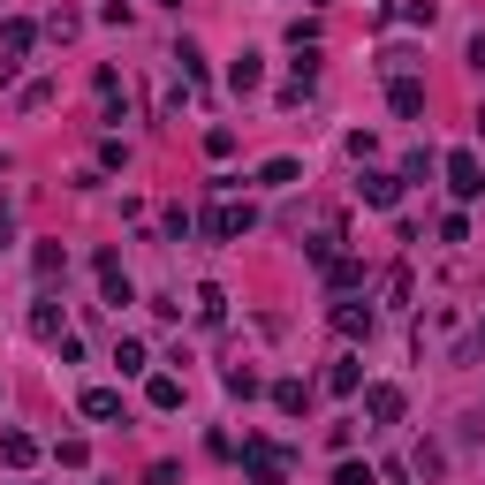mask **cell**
<instances>
[{"label": "cell", "mask_w": 485, "mask_h": 485, "mask_svg": "<svg viewBox=\"0 0 485 485\" xmlns=\"http://www.w3.org/2000/svg\"><path fill=\"white\" fill-rule=\"evenodd\" d=\"M243 470H250V485H281V470H288V455L273 448V440H243Z\"/></svg>", "instance_id": "6da1fadb"}, {"label": "cell", "mask_w": 485, "mask_h": 485, "mask_svg": "<svg viewBox=\"0 0 485 485\" xmlns=\"http://www.w3.org/2000/svg\"><path fill=\"white\" fill-rule=\"evenodd\" d=\"M448 189H455V198H478V189H485L478 152H448Z\"/></svg>", "instance_id": "7a4b0ae2"}, {"label": "cell", "mask_w": 485, "mask_h": 485, "mask_svg": "<svg viewBox=\"0 0 485 485\" xmlns=\"http://www.w3.org/2000/svg\"><path fill=\"white\" fill-rule=\"evenodd\" d=\"M99 288H107V304H114V311H121V304H137V288H130V273H121L114 250H99Z\"/></svg>", "instance_id": "3957f363"}, {"label": "cell", "mask_w": 485, "mask_h": 485, "mask_svg": "<svg viewBox=\"0 0 485 485\" xmlns=\"http://www.w3.org/2000/svg\"><path fill=\"white\" fill-rule=\"evenodd\" d=\"M364 417H372V425H394V417H403V387H387V379L364 387Z\"/></svg>", "instance_id": "277c9868"}, {"label": "cell", "mask_w": 485, "mask_h": 485, "mask_svg": "<svg viewBox=\"0 0 485 485\" xmlns=\"http://www.w3.org/2000/svg\"><path fill=\"white\" fill-rule=\"evenodd\" d=\"M205 228H213L220 243H236V236H250V205H213V213H205Z\"/></svg>", "instance_id": "5b68a950"}, {"label": "cell", "mask_w": 485, "mask_h": 485, "mask_svg": "<svg viewBox=\"0 0 485 485\" xmlns=\"http://www.w3.org/2000/svg\"><path fill=\"white\" fill-rule=\"evenodd\" d=\"M387 99H394V114H425V83H417V76H394Z\"/></svg>", "instance_id": "8992f818"}, {"label": "cell", "mask_w": 485, "mask_h": 485, "mask_svg": "<svg viewBox=\"0 0 485 485\" xmlns=\"http://www.w3.org/2000/svg\"><path fill=\"white\" fill-rule=\"evenodd\" d=\"M31 334H38V342H61V296H38V311H31Z\"/></svg>", "instance_id": "52a82bcc"}, {"label": "cell", "mask_w": 485, "mask_h": 485, "mask_svg": "<svg viewBox=\"0 0 485 485\" xmlns=\"http://www.w3.org/2000/svg\"><path fill=\"white\" fill-rule=\"evenodd\" d=\"M304 403H311L304 379H281V387H273V410H281V417H304Z\"/></svg>", "instance_id": "ba28073f"}, {"label": "cell", "mask_w": 485, "mask_h": 485, "mask_svg": "<svg viewBox=\"0 0 485 485\" xmlns=\"http://www.w3.org/2000/svg\"><path fill=\"white\" fill-rule=\"evenodd\" d=\"M31 38H38V24H31V15H8V24H0V46H8V53H24Z\"/></svg>", "instance_id": "9c48e42d"}, {"label": "cell", "mask_w": 485, "mask_h": 485, "mask_svg": "<svg viewBox=\"0 0 485 485\" xmlns=\"http://www.w3.org/2000/svg\"><path fill=\"white\" fill-rule=\"evenodd\" d=\"M356 189H364V205H394V198H403V182H394V175H364Z\"/></svg>", "instance_id": "30bf717a"}, {"label": "cell", "mask_w": 485, "mask_h": 485, "mask_svg": "<svg viewBox=\"0 0 485 485\" xmlns=\"http://www.w3.org/2000/svg\"><path fill=\"white\" fill-rule=\"evenodd\" d=\"M0 455H8V462H15V470H24V462L38 455V440H31V432H0Z\"/></svg>", "instance_id": "8fae6325"}, {"label": "cell", "mask_w": 485, "mask_h": 485, "mask_svg": "<svg viewBox=\"0 0 485 485\" xmlns=\"http://www.w3.org/2000/svg\"><path fill=\"white\" fill-rule=\"evenodd\" d=\"M258 76H266V69H258V53H236V69H228V83H236V92H258Z\"/></svg>", "instance_id": "7c38bea8"}, {"label": "cell", "mask_w": 485, "mask_h": 485, "mask_svg": "<svg viewBox=\"0 0 485 485\" xmlns=\"http://www.w3.org/2000/svg\"><path fill=\"white\" fill-rule=\"evenodd\" d=\"M326 387H334V394H356V387H364V372H356V356H342V364L326 372Z\"/></svg>", "instance_id": "4fadbf2b"}, {"label": "cell", "mask_w": 485, "mask_h": 485, "mask_svg": "<svg viewBox=\"0 0 485 485\" xmlns=\"http://www.w3.org/2000/svg\"><path fill=\"white\" fill-rule=\"evenodd\" d=\"M144 394H152V410H182V379H167V372H160Z\"/></svg>", "instance_id": "5bb4252c"}, {"label": "cell", "mask_w": 485, "mask_h": 485, "mask_svg": "<svg viewBox=\"0 0 485 485\" xmlns=\"http://www.w3.org/2000/svg\"><path fill=\"white\" fill-rule=\"evenodd\" d=\"M83 417H121V394L114 387H92V394H83Z\"/></svg>", "instance_id": "9a60e30c"}, {"label": "cell", "mask_w": 485, "mask_h": 485, "mask_svg": "<svg viewBox=\"0 0 485 485\" xmlns=\"http://www.w3.org/2000/svg\"><path fill=\"white\" fill-rule=\"evenodd\" d=\"M198 319H205V326L228 319V296H220V288H198Z\"/></svg>", "instance_id": "2e32d148"}, {"label": "cell", "mask_w": 485, "mask_h": 485, "mask_svg": "<svg viewBox=\"0 0 485 485\" xmlns=\"http://www.w3.org/2000/svg\"><path fill=\"white\" fill-rule=\"evenodd\" d=\"M326 281H334V288H356V281H364V266H356V258H334Z\"/></svg>", "instance_id": "e0dca14e"}, {"label": "cell", "mask_w": 485, "mask_h": 485, "mask_svg": "<svg viewBox=\"0 0 485 485\" xmlns=\"http://www.w3.org/2000/svg\"><path fill=\"white\" fill-rule=\"evenodd\" d=\"M334 326H342V334H372V311H356V304H342V311H334Z\"/></svg>", "instance_id": "ac0fdd59"}, {"label": "cell", "mask_w": 485, "mask_h": 485, "mask_svg": "<svg viewBox=\"0 0 485 485\" xmlns=\"http://www.w3.org/2000/svg\"><path fill=\"white\" fill-rule=\"evenodd\" d=\"M334 485H372V470H364V462H342V470H334Z\"/></svg>", "instance_id": "d6986e66"}, {"label": "cell", "mask_w": 485, "mask_h": 485, "mask_svg": "<svg viewBox=\"0 0 485 485\" xmlns=\"http://www.w3.org/2000/svg\"><path fill=\"white\" fill-rule=\"evenodd\" d=\"M470 69H478V76H485V38H470Z\"/></svg>", "instance_id": "ffe728a7"}, {"label": "cell", "mask_w": 485, "mask_h": 485, "mask_svg": "<svg viewBox=\"0 0 485 485\" xmlns=\"http://www.w3.org/2000/svg\"><path fill=\"white\" fill-rule=\"evenodd\" d=\"M0 83H15V53H0Z\"/></svg>", "instance_id": "44dd1931"}, {"label": "cell", "mask_w": 485, "mask_h": 485, "mask_svg": "<svg viewBox=\"0 0 485 485\" xmlns=\"http://www.w3.org/2000/svg\"><path fill=\"white\" fill-rule=\"evenodd\" d=\"M8 228H15V220H8V205H0V243H8Z\"/></svg>", "instance_id": "7402d4cb"}, {"label": "cell", "mask_w": 485, "mask_h": 485, "mask_svg": "<svg viewBox=\"0 0 485 485\" xmlns=\"http://www.w3.org/2000/svg\"><path fill=\"white\" fill-rule=\"evenodd\" d=\"M478 137H485V107H478Z\"/></svg>", "instance_id": "603a6c76"}]
</instances>
